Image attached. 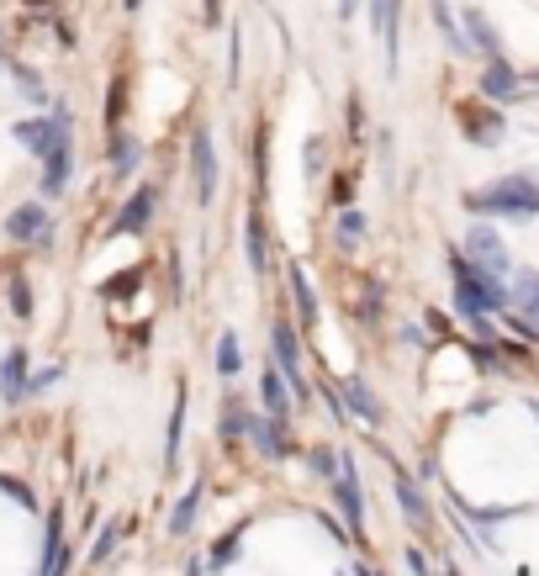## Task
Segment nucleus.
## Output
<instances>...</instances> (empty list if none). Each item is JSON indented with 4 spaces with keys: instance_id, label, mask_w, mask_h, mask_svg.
<instances>
[{
    "instance_id": "obj_1",
    "label": "nucleus",
    "mask_w": 539,
    "mask_h": 576,
    "mask_svg": "<svg viewBox=\"0 0 539 576\" xmlns=\"http://www.w3.org/2000/svg\"><path fill=\"white\" fill-rule=\"evenodd\" d=\"M450 275H455V312L481 333V339H492L487 312H508V286H503V275L476 270L460 249L450 254Z\"/></svg>"
},
{
    "instance_id": "obj_2",
    "label": "nucleus",
    "mask_w": 539,
    "mask_h": 576,
    "mask_svg": "<svg viewBox=\"0 0 539 576\" xmlns=\"http://www.w3.org/2000/svg\"><path fill=\"white\" fill-rule=\"evenodd\" d=\"M466 207L476 217H539V180L534 175H503L492 185H481V191L466 196Z\"/></svg>"
},
{
    "instance_id": "obj_3",
    "label": "nucleus",
    "mask_w": 539,
    "mask_h": 576,
    "mask_svg": "<svg viewBox=\"0 0 539 576\" xmlns=\"http://www.w3.org/2000/svg\"><path fill=\"white\" fill-rule=\"evenodd\" d=\"M11 138L22 143L37 164H43L48 154H59V148H74V117L59 106L53 117H27V122H16V127H11Z\"/></svg>"
},
{
    "instance_id": "obj_4",
    "label": "nucleus",
    "mask_w": 539,
    "mask_h": 576,
    "mask_svg": "<svg viewBox=\"0 0 539 576\" xmlns=\"http://www.w3.org/2000/svg\"><path fill=\"white\" fill-rule=\"evenodd\" d=\"M270 360L281 365V376H286V386H291V397L296 402H307V381H302V344H296V328L281 318L270 328Z\"/></svg>"
},
{
    "instance_id": "obj_5",
    "label": "nucleus",
    "mask_w": 539,
    "mask_h": 576,
    "mask_svg": "<svg viewBox=\"0 0 539 576\" xmlns=\"http://www.w3.org/2000/svg\"><path fill=\"white\" fill-rule=\"evenodd\" d=\"M466 259H471L476 270H487V275H508V270H513L503 233H497V228H487V222H476V228L466 233Z\"/></svg>"
},
{
    "instance_id": "obj_6",
    "label": "nucleus",
    "mask_w": 539,
    "mask_h": 576,
    "mask_svg": "<svg viewBox=\"0 0 539 576\" xmlns=\"http://www.w3.org/2000/svg\"><path fill=\"white\" fill-rule=\"evenodd\" d=\"M333 503H339L344 524L349 529H365V492H360V476H355V455H339V471H333Z\"/></svg>"
},
{
    "instance_id": "obj_7",
    "label": "nucleus",
    "mask_w": 539,
    "mask_h": 576,
    "mask_svg": "<svg viewBox=\"0 0 539 576\" xmlns=\"http://www.w3.org/2000/svg\"><path fill=\"white\" fill-rule=\"evenodd\" d=\"M191 175H196V201H201V207H212L222 170H217V143H212L207 127H196V133H191Z\"/></svg>"
},
{
    "instance_id": "obj_8",
    "label": "nucleus",
    "mask_w": 539,
    "mask_h": 576,
    "mask_svg": "<svg viewBox=\"0 0 539 576\" xmlns=\"http://www.w3.org/2000/svg\"><path fill=\"white\" fill-rule=\"evenodd\" d=\"M6 238H16V244H48L53 238V212L43 207V201H22V207H11L6 217Z\"/></svg>"
},
{
    "instance_id": "obj_9",
    "label": "nucleus",
    "mask_w": 539,
    "mask_h": 576,
    "mask_svg": "<svg viewBox=\"0 0 539 576\" xmlns=\"http://www.w3.org/2000/svg\"><path fill=\"white\" fill-rule=\"evenodd\" d=\"M460 133L476 148H497L508 138V122H503V111H492V106H460Z\"/></svg>"
},
{
    "instance_id": "obj_10",
    "label": "nucleus",
    "mask_w": 539,
    "mask_h": 576,
    "mask_svg": "<svg viewBox=\"0 0 539 576\" xmlns=\"http://www.w3.org/2000/svg\"><path fill=\"white\" fill-rule=\"evenodd\" d=\"M244 439H249L265 460H286V450H291V444H286V423H275L270 413H249Z\"/></svg>"
},
{
    "instance_id": "obj_11",
    "label": "nucleus",
    "mask_w": 539,
    "mask_h": 576,
    "mask_svg": "<svg viewBox=\"0 0 539 576\" xmlns=\"http://www.w3.org/2000/svg\"><path fill=\"white\" fill-rule=\"evenodd\" d=\"M154 207H159V185H138L117 212V233H143L154 222Z\"/></svg>"
},
{
    "instance_id": "obj_12",
    "label": "nucleus",
    "mask_w": 539,
    "mask_h": 576,
    "mask_svg": "<svg viewBox=\"0 0 539 576\" xmlns=\"http://www.w3.org/2000/svg\"><path fill=\"white\" fill-rule=\"evenodd\" d=\"M481 96L487 101H518L524 96V80H518V69L508 59H492L487 74H481Z\"/></svg>"
},
{
    "instance_id": "obj_13",
    "label": "nucleus",
    "mask_w": 539,
    "mask_h": 576,
    "mask_svg": "<svg viewBox=\"0 0 539 576\" xmlns=\"http://www.w3.org/2000/svg\"><path fill=\"white\" fill-rule=\"evenodd\" d=\"M259 397H265V407H270V418L275 423H291V386H286V376H281V365H265V376H259Z\"/></svg>"
},
{
    "instance_id": "obj_14",
    "label": "nucleus",
    "mask_w": 539,
    "mask_h": 576,
    "mask_svg": "<svg viewBox=\"0 0 539 576\" xmlns=\"http://www.w3.org/2000/svg\"><path fill=\"white\" fill-rule=\"evenodd\" d=\"M64 561H69V545H64V513L53 508V513H48V534H43V566H37V576H64Z\"/></svg>"
},
{
    "instance_id": "obj_15",
    "label": "nucleus",
    "mask_w": 539,
    "mask_h": 576,
    "mask_svg": "<svg viewBox=\"0 0 539 576\" xmlns=\"http://www.w3.org/2000/svg\"><path fill=\"white\" fill-rule=\"evenodd\" d=\"M397 11H402V0H370V27L381 32L386 69H392V74H397Z\"/></svg>"
},
{
    "instance_id": "obj_16",
    "label": "nucleus",
    "mask_w": 539,
    "mask_h": 576,
    "mask_svg": "<svg viewBox=\"0 0 539 576\" xmlns=\"http://www.w3.org/2000/svg\"><path fill=\"white\" fill-rule=\"evenodd\" d=\"M244 259H249L254 275L270 270V238H265V217H259V207H249V217H244Z\"/></svg>"
},
{
    "instance_id": "obj_17",
    "label": "nucleus",
    "mask_w": 539,
    "mask_h": 576,
    "mask_svg": "<svg viewBox=\"0 0 539 576\" xmlns=\"http://www.w3.org/2000/svg\"><path fill=\"white\" fill-rule=\"evenodd\" d=\"M508 302H518V318H524L529 328H539V270H518L513 275Z\"/></svg>"
},
{
    "instance_id": "obj_18",
    "label": "nucleus",
    "mask_w": 539,
    "mask_h": 576,
    "mask_svg": "<svg viewBox=\"0 0 539 576\" xmlns=\"http://www.w3.org/2000/svg\"><path fill=\"white\" fill-rule=\"evenodd\" d=\"M460 22H466L460 32H466V43H471V48H481V53H487V59H503V43H497V27L487 22V16H481L476 6H471L466 16H460Z\"/></svg>"
},
{
    "instance_id": "obj_19",
    "label": "nucleus",
    "mask_w": 539,
    "mask_h": 576,
    "mask_svg": "<svg viewBox=\"0 0 539 576\" xmlns=\"http://www.w3.org/2000/svg\"><path fill=\"white\" fill-rule=\"evenodd\" d=\"M344 407H349L355 418H365L370 429H376V423L386 418V413H381V402H376V392H370L360 376H349V381H344Z\"/></svg>"
},
{
    "instance_id": "obj_20",
    "label": "nucleus",
    "mask_w": 539,
    "mask_h": 576,
    "mask_svg": "<svg viewBox=\"0 0 539 576\" xmlns=\"http://www.w3.org/2000/svg\"><path fill=\"white\" fill-rule=\"evenodd\" d=\"M27 349H11L6 360H0V397L6 402H27Z\"/></svg>"
},
{
    "instance_id": "obj_21",
    "label": "nucleus",
    "mask_w": 539,
    "mask_h": 576,
    "mask_svg": "<svg viewBox=\"0 0 539 576\" xmlns=\"http://www.w3.org/2000/svg\"><path fill=\"white\" fill-rule=\"evenodd\" d=\"M69 170H74V148H59V154H48V159H43V196H64Z\"/></svg>"
},
{
    "instance_id": "obj_22",
    "label": "nucleus",
    "mask_w": 539,
    "mask_h": 576,
    "mask_svg": "<svg viewBox=\"0 0 539 576\" xmlns=\"http://www.w3.org/2000/svg\"><path fill=\"white\" fill-rule=\"evenodd\" d=\"M429 11H434V27H439V37H444V43H450V53H471L466 32H460L455 11H450V0H429Z\"/></svg>"
},
{
    "instance_id": "obj_23",
    "label": "nucleus",
    "mask_w": 539,
    "mask_h": 576,
    "mask_svg": "<svg viewBox=\"0 0 539 576\" xmlns=\"http://www.w3.org/2000/svg\"><path fill=\"white\" fill-rule=\"evenodd\" d=\"M286 275H291V296H296V312H302V328H318V296L307 286V270L291 265Z\"/></svg>"
},
{
    "instance_id": "obj_24",
    "label": "nucleus",
    "mask_w": 539,
    "mask_h": 576,
    "mask_svg": "<svg viewBox=\"0 0 539 576\" xmlns=\"http://www.w3.org/2000/svg\"><path fill=\"white\" fill-rule=\"evenodd\" d=\"M138 159H143V143H138L133 133H111V170H117V175H133Z\"/></svg>"
},
{
    "instance_id": "obj_25",
    "label": "nucleus",
    "mask_w": 539,
    "mask_h": 576,
    "mask_svg": "<svg viewBox=\"0 0 539 576\" xmlns=\"http://www.w3.org/2000/svg\"><path fill=\"white\" fill-rule=\"evenodd\" d=\"M201 492H207V481H191V492L175 503V513H170V534H191V524H196V508H201Z\"/></svg>"
},
{
    "instance_id": "obj_26",
    "label": "nucleus",
    "mask_w": 539,
    "mask_h": 576,
    "mask_svg": "<svg viewBox=\"0 0 539 576\" xmlns=\"http://www.w3.org/2000/svg\"><path fill=\"white\" fill-rule=\"evenodd\" d=\"M397 503H402V513L413 518V524H429V503H423V492L413 487L407 471H397Z\"/></svg>"
},
{
    "instance_id": "obj_27",
    "label": "nucleus",
    "mask_w": 539,
    "mask_h": 576,
    "mask_svg": "<svg viewBox=\"0 0 539 576\" xmlns=\"http://www.w3.org/2000/svg\"><path fill=\"white\" fill-rule=\"evenodd\" d=\"M180 434H185V381L175 386V413H170V439H164V466L180 460Z\"/></svg>"
},
{
    "instance_id": "obj_28",
    "label": "nucleus",
    "mask_w": 539,
    "mask_h": 576,
    "mask_svg": "<svg viewBox=\"0 0 539 576\" xmlns=\"http://www.w3.org/2000/svg\"><path fill=\"white\" fill-rule=\"evenodd\" d=\"M238 370H244V349H238V333L228 328V333H222V339H217V376H238Z\"/></svg>"
},
{
    "instance_id": "obj_29",
    "label": "nucleus",
    "mask_w": 539,
    "mask_h": 576,
    "mask_svg": "<svg viewBox=\"0 0 539 576\" xmlns=\"http://www.w3.org/2000/svg\"><path fill=\"white\" fill-rule=\"evenodd\" d=\"M333 228H339V244L344 249H355L360 238H365V212L360 207H339V222H333Z\"/></svg>"
},
{
    "instance_id": "obj_30",
    "label": "nucleus",
    "mask_w": 539,
    "mask_h": 576,
    "mask_svg": "<svg viewBox=\"0 0 539 576\" xmlns=\"http://www.w3.org/2000/svg\"><path fill=\"white\" fill-rule=\"evenodd\" d=\"M64 381V370L59 365H43V370H27V392L22 397H43V392H53V386Z\"/></svg>"
},
{
    "instance_id": "obj_31",
    "label": "nucleus",
    "mask_w": 539,
    "mask_h": 576,
    "mask_svg": "<svg viewBox=\"0 0 539 576\" xmlns=\"http://www.w3.org/2000/svg\"><path fill=\"white\" fill-rule=\"evenodd\" d=\"M244 423H249V407L244 402H228V407H222L217 429H222V439H244Z\"/></svg>"
},
{
    "instance_id": "obj_32",
    "label": "nucleus",
    "mask_w": 539,
    "mask_h": 576,
    "mask_svg": "<svg viewBox=\"0 0 539 576\" xmlns=\"http://www.w3.org/2000/svg\"><path fill=\"white\" fill-rule=\"evenodd\" d=\"M11 74H16V90H22V96H27V101H37V106H48V85H43V80H37V74H32V69H22V64H16Z\"/></svg>"
},
{
    "instance_id": "obj_33",
    "label": "nucleus",
    "mask_w": 539,
    "mask_h": 576,
    "mask_svg": "<svg viewBox=\"0 0 539 576\" xmlns=\"http://www.w3.org/2000/svg\"><path fill=\"white\" fill-rule=\"evenodd\" d=\"M122 80H111V90H106V133H122Z\"/></svg>"
},
{
    "instance_id": "obj_34",
    "label": "nucleus",
    "mask_w": 539,
    "mask_h": 576,
    "mask_svg": "<svg viewBox=\"0 0 539 576\" xmlns=\"http://www.w3.org/2000/svg\"><path fill=\"white\" fill-rule=\"evenodd\" d=\"M11 312H16V318H32V286H27V275H11Z\"/></svg>"
},
{
    "instance_id": "obj_35",
    "label": "nucleus",
    "mask_w": 539,
    "mask_h": 576,
    "mask_svg": "<svg viewBox=\"0 0 539 576\" xmlns=\"http://www.w3.org/2000/svg\"><path fill=\"white\" fill-rule=\"evenodd\" d=\"M117 540H122V524H106V529H101V540H96V550H90V561H96V566H101V561H111Z\"/></svg>"
},
{
    "instance_id": "obj_36",
    "label": "nucleus",
    "mask_w": 539,
    "mask_h": 576,
    "mask_svg": "<svg viewBox=\"0 0 539 576\" xmlns=\"http://www.w3.org/2000/svg\"><path fill=\"white\" fill-rule=\"evenodd\" d=\"M307 460H312V471H318L323 481H333V471H339V455H333V450H312Z\"/></svg>"
},
{
    "instance_id": "obj_37",
    "label": "nucleus",
    "mask_w": 539,
    "mask_h": 576,
    "mask_svg": "<svg viewBox=\"0 0 539 576\" xmlns=\"http://www.w3.org/2000/svg\"><path fill=\"white\" fill-rule=\"evenodd\" d=\"M238 555V534H228V540H217V550H212V566H228Z\"/></svg>"
},
{
    "instance_id": "obj_38",
    "label": "nucleus",
    "mask_w": 539,
    "mask_h": 576,
    "mask_svg": "<svg viewBox=\"0 0 539 576\" xmlns=\"http://www.w3.org/2000/svg\"><path fill=\"white\" fill-rule=\"evenodd\" d=\"M238 37H244V32L228 27V74H233V80H238V53H244V43H238Z\"/></svg>"
},
{
    "instance_id": "obj_39",
    "label": "nucleus",
    "mask_w": 539,
    "mask_h": 576,
    "mask_svg": "<svg viewBox=\"0 0 539 576\" xmlns=\"http://www.w3.org/2000/svg\"><path fill=\"white\" fill-rule=\"evenodd\" d=\"M407 566H413L418 576H429V561H423V550H407Z\"/></svg>"
},
{
    "instance_id": "obj_40",
    "label": "nucleus",
    "mask_w": 539,
    "mask_h": 576,
    "mask_svg": "<svg viewBox=\"0 0 539 576\" xmlns=\"http://www.w3.org/2000/svg\"><path fill=\"white\" fill-rule=\"evenodd\" d=\"M360 11V0H339V16H355Z\"/></svg>"
},
{
    "instance_id": "obj_41",
    "label": "nucleus",
    "mask_w": 539,
    "mask_h": 576,
    "mask_svg": "<svg viewBox=\"0 0 539 576\" xmlns=\"http://www.w3.org/2000/svg\"><path fill=\"white\" fill-rule=\"evenodd\" d=\"M0 64H6V37H0Z\"/></svg>"
},
{
    "instance_id": "obj_42",
    "label": "nucleus",
    "mask_w": 539,
    "mask_h": 576,
    "mask_svg": "<svg viewBox=\"0 0 539 576\" xmlns=\"http://www.w3.org/2000/svg\"><path fill=\"white\" fill-rule=\"evenodd\" d=\"M27 6H53V0H27Z\"/></svg>"
},
{
    "instance_id": "obj_43",
    "label": "nucleus",
    "mask_w": 539,
    "mask_h": 576,
    "mask_svg": "<svg viewBox=\"0 0 539 576\" xmlns=\"http://www.w3.org/2000/svg\"><path fill=\"white\" fill-rule=\"evenodd\" d=\"M355 576H376V571H370V566H360V571H355Z\"/></svg>"
},
{
    "instance_id": "obj_44",
    "label": "nucleus",
    "mask_w": 539,
    "mask_h": 576,
    "mask_svg": "<svg viewBox=\"0 0 539 576\" xmlns=\"http://www.w3.org/2000/svg\"><path fill=\"white\" fill-rule=\"evenodd\" d=\"M529 413H534V418H539V402H529Z\"/></svg>"
}]
</instances>
